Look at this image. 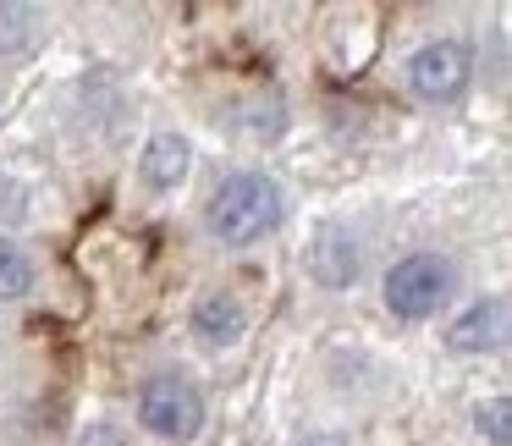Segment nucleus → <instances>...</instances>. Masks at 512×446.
<instances>
[{
    "mask_svg": "<svg viewBox=\"0 0 512 446\" xmlns=\"http://www.w3.org/2000/svg\"><path fill=\"white\" fill-rule=\"evenodd\" d=\"M34 287V265L17 243H0V298H23Z\"/></svg>",
    "mask_w": 512,
    "mask_h": 446,
    "instance_id": "9d476101",
    "label": "nucleus"
},
{
    "mask_svg": "<svg viewBox=\"0 0 512 446\" xmlns=\"http://www.w3.org/2000/svg\"><path fill=\"white\" fill-rule=\"evenodd\" d=\"M204 221H210V232L221 237L226 248H248V243H259L265 232L281 226V188L265 171H232V177L210 193Z\"/></svg>",
    "mask_w": 512,
    "mask_h": 446,
    "instance_id": "f257e3e1",
    "label": "nucleus"
},
{
    "mask_svg": "<svg viewBox=\"0 0 512 446\" xmlns=\"http://www.w3.org/2000/svg\"><path fill=\"white\" fill-rule=\"evenodd\" d=\"M298 446H347L342 435H309V441H298Z\"/></svg>",
    "mask_w": 512,
    "mask_h": 446,
    "instance_id": "ddd939ff",
    "label": "nucleus"
},
{
    "mask_svg": "<svg viewBox=\"0 0 512 446\" xmlns=\"http://www.w3.org/2000/svg\"><path fill=\"white\" fill-rule=\"evenodd\" d=\"M474 83V50L457 39H430L408 56V89L424 105H457Z\"/></svg>",
    "mask_w": 512,
    "mask_h": 446,
    "instance_id": "20e7f679",
    "label": "nucleus"
},
{
    "mask_svg": "<svg viewBox=\"0 0 512 446\" xmlns=\"http://www.w3.org/2000/svg\"><path fill=\"white\" fill-rule=\"evenodd\" d=\"M457 287V270L452 259L441 254H408L386 270V309L397 320H430Z\"/></svg>",
    "mask_w": 512,
    "mask_h": 446,
    "instance_id": "f03ea898",
    "label": "nucleus"
},
{
    "mask_svg": "<svg viewBox=\"0 0 512 446\" xmlns=\"http://www.w3.org/2000/svg\"><path fill=\"white\" fill-rule=\"evenodd\" d=\"M138 419H144V430L160 435V441H188L204 424V397L188 375L160 369V375H149L144 391H138Z\"/></svg>",
    "mask_w": 512,
    "mask_h": 446,
    "instance_id": "7ed1b4c3",
    "label": "nucleus"
},
{
    "mask_svg": "<svg viewBox=\"0 0 512 446\" xmlns=\"http://www.w3.org/2000/svg\"><path fill=\"white\" fill-rule=\"evenodd\" d=\"M39 34V12L34 6H0V56L12 50H28Z\"/></svg>",
    "mask_w": 512,
    "mask_h": 446,
    "instance_id": "1a4fd4ad",
    "label": "nucleus"
},
{
    "mask_svg": "<svg viewBox=\"0 0 512 446\" xmlns=\"http://www.w3.org/2000/svg\"><path fill=\"white\" fill-rule=\"evenodd\" d=\"M309 276L320 281L325 292H347L358 281V243L347 226H320V237L309 243Z\"/></svg>",
    "mask_w": 512,
    "mask_h": 446,
    "instance_id": "39448f33",
    "label": "nucleus"
},
{
    "mask_svg": "<svg viewBox=\"0 0 512 446\" xmlns=\"http://www.w3.org/2000/svg\"><path fill=\"white\" fill-rule=\"evenodd\" d=\"M474 424H479V435H485L490 446H512V402H507V397L479 402V408H474Z\"/></svg>",
    "mask_w": 512,
    "mask_h": 446,
    "instance_id": "9b49d317",
    "label": "nucleus"
},
{
    "mask_svg": "<svg viewBox=\"0 0 512 446\" xmlns=\"http://www.w3.org/2000/svg\"><path fill=\"white\" fill-rule=\"evenodd\" d=\"M78 446H133V441H127L116 424H89V430L78 435Z\"/></svg>",
    "mask_w": 512,
    "mask_h": 446,
    "instance_id": "f8f14e48",
    "label": "nucleus"
},
{
    "mask_svg": "<svg viewBox=\"0 0 512 446\" xmlns=\"http://www.w3.org/2000/svg\"><path fill=\"white\" fill-rule=\"evenodd\" d=\"M188 160H193L188 138H177V133H155V138L144 144V155H138V171H144L149 188L171 193V188H182V177H188Z\"/></svg>",
    "mask_w": 512,
    "mask_h": 446,
    "instance_id": "6e6552de",
    "label": "nucleus"
},
{
    "mask_svg": "<svg viewBox=\"0 0 512 446\" xmlns=\"http://www.w3.org/2000/svg\"><path fill=\"white\" fill-rule=\"evenodd\" d=\"M193 331H199L204 347H232V342H243L248 314L232 292H210V298L193 303Z\"/></svg>",
    "mask_w": 512,
    "mask_h": 446,
    "instance_id": "0eeeda50",
    "label": "nucleus"
},
{
    "mask_svg": "<svg viewBox=\"0 0 512 446\" xmlns=\"http://www.w3.org/2000/svg\"><path fill=\"white\" fill-rule=\"evenodd\" d=\"M501 325H507V303L479 298V303H468V309L452 320L446 347H452V353H490V347L501 342Z\"/></svg>",
    "mask_w": 512,
    "mask_h": 446,
    "instance_id": "423d86ee",
    "label": "nucleus"
}]
</instances>
